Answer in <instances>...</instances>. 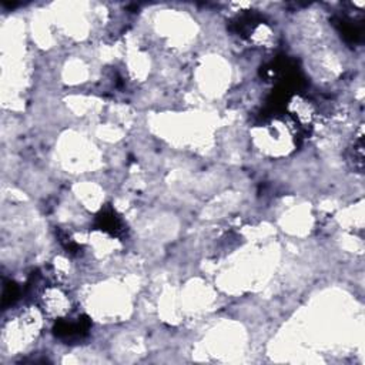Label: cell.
<instances>
[{
  "label": "cell",
  "instance_id": "1",
  "mask_svg": "<svg viewBox=\"0 0 365 365\" xmlns=\"http://www.w3.org/2000/svg\"><path fill=\"white\" fill-rule=\"evenodd\" d=\"M43 304L44 309H47L49 314L53 316H65L70 309V300L67 294H65L60 289H47L43 293Z\"/></svg>",
  "mask_w": 365,
  "mask_h": 365
}]
</instances>
